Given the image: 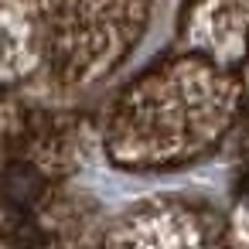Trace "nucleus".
<instances>
[{
  "instance_id": "f03ea898",
  "label": "nucleus",
  "mask_w": 249,
  "mask_h": 249,
  "mask_svg": "<svg viewBox=\"0 0 249 249\" xmlns=\"http://www.w3.org/2000/svg\"><path fill=\"white\" fill-rule=\"evenodd\" d=\"M242 198H246V201H249V178H246V181H242Z\"/></svg>"
},
{
  "instance_id": "f257e3e1",
  "label": "nucleus",
  "mask_w": 249,
  "mask_h": 249,
  "mask_svg": "<svg viewBox=\"0 0 249 249\" xmlns=\"http://www.w3.org/2000/svg\"><path fill=\"white\" fill-rule=\"evenodd\" d=\"M0 195H4V201L14 205V208H28V205L41 195V178H38V171L28 167V164H14V167L4 174Z\"/></svg>"
}]
</instances>
